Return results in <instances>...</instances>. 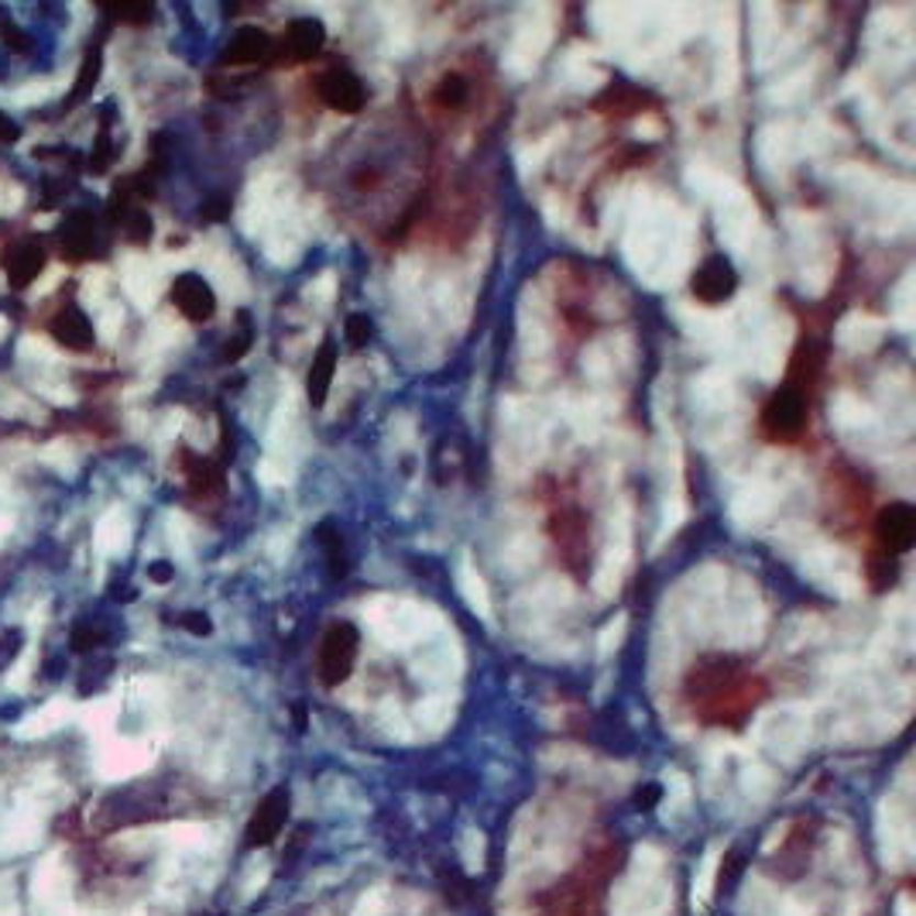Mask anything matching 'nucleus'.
Wrapping results in <instances>:
<instances>
[{
  "instance_id": "3",
  "label": "nucleus",
  "mask_w": 916,
  "mask_h": 916,
  "mask_svg": "<svg viewBox=\"0 0 916 916\" xmlns=\"http://www.w3.org/2000/svg\"><path fill=\"white\" fill-rule=\"evenodd\" d=\"M807 409H810L807 395H799L790 385H780L776 391L765 398V406H762V416H759L762 433L772 443H796L799 437H804L807 419H810Z\"/></svg>"
},
{
  "instance_id": "8",
  "label": "nucleus",
  "mask_w": 916,
  "mask_h": 916,
  "mask_svg": "<svg viewBox=\"0 0 916 916\" xmlns=\"http://www.w3.org/2000/svg\"><path fill=\"white\" fill-rule=\"evenodd\" d=\"M738 289V275L735 265L725 254H714L691 275V296L704 306H721L725 299H731Z\"/></svg>"
},
{
  "instance_id": "18",
  "label": "nucleus",
  "mask_w": 916,
  "mask_h": 916,
  "mask_svg": "<svg viewBox=\"0 0 916 916\" xmlns=\"http://www.w3.org/2000/svg\"><path fill=\"white\" fill-rule=\"evenodd\" d=\"M820 364H824V351L817 347L810 336H804V340L796 343V351H793L786 385L796 388L799 395H807L817 385V378H820Z\"/></svg>"
},
{
  "instance_id": "1",
  "label": "nucleus",
  "mask_w": 916,
  "mask_h": 916,
  "mask_svg": "<svg viewBox=\"0 0 916 916\" xmlns=\"http://www.w3.org/2000/svg\"><path fill=\"white\" fill-rule=\"evenodd\" d=\"M765 697H769L765 680L749 670H738L731 680H725L718 686V691H710L700 704H694V714L704 725L741 728Z\"/></svg>"
},
{
  "instance_id": "12",
  "label": "nucleus",
  "mask_w": 916,
  "mask_h": 916,
  "mask_svg": "<svg viewBox=\"0 0 916 916\" xmlns=\"http://www.w3.org/2000/svg\"><path fill=\"white\" fill-rule=\"evenodd\" d=\"M45 268V247L38 241H14L4 251V272L14 293H24Z\"/></svg>"
},
{
  "instance_id": "27",
  "label": "nucleus",
  "mask_w": 916,
  "mask_h": 916,
  "mask_svg": "<svg viewBox=\"0 0 916 916\" xmlns=\"http://www.w3.org/2000/svg\"><path fill=\"white\" fill-rule=\"evenodd\" d=\"M320 539L327 542V556H330V570H333V577H336V581H343V574H347V563H343V539H340V536H333V529H330V526H323V529H320Z\"/></svg>"
},
{
  "instance_id": "13",
  "label": "nucleus",
  "mask_w": 916,
  "mask_h": 916,
  "mask_svg": "<svg viewBox=\"0 0 916 916\" xmlns=\"http://www.w3.org/2000/svg\"><path fill=\"white\" fill-rule=\"evenodd\" d=\"M48 333H52L55 343H63L66 351H76V354L93 351V343H97L93 323L79 306H66V309L55 312L52 323H48Z\"/></svg>"
},
{
  "instance_id": "37",
  "label": "nucleus",
  "mask_w": 916,
  "mask_h": 916,
  "mask_svg": "<svg viewBox=\"0 0 916 916\" xmlns=\"http://www.w3.org/2000/svg\"><path fill=\"white\" fill-rule=\"evenodd\" d=\"M0 35H4V42H8L11 48H18V52H24V48H27V38L14 32V24H4V27H0Z\"/></svg>"
},
{
  "instance_id": "14",
  "label": "nucleus",
  "mask_w": 916,
  "mask_h": 916,
  "mask_svg": "<svg viewBox=\"0 0 916 916\" xmlns=\"http://www.w3.org/2000/svg\"><path fill=\"white\" fill-rule=\"evenodd\" d=\"M275 55V38L265 32V27H241V32L231 38V45L223 48V66H257L268 63Z\"/></svg>"
},
{
  "instance_id": "20",
  "label": "nucleus",
  "mask_w": 916,
  "mask_h": 916,
  "mask_svg": "<svg viewBox=\"0 0 916 916\" xmlns=\"http://www.w3.org/2000/svg\"><path fill=\"white\" fill-rule=\"evenodd\" d=\"M186 477H189L192 495H199V498H207L223 488V471L213 461H203V456H189Z\"/></svg>"
},
{
  "instance_id": "29",
  "label": "nucleus",
  "mask_w": 916,
  "mask_h": 916,
  "mask_svg": "<svg viewBox=\"0 0 916 916\" xmlns=\"http://www.w3.org/2000/svg\"><path fill=\"white\" fill-rule=\"evenodd\" d=\"M179 625L186 628V632H192V636H210V632H213V621H210L203 611H186V615L179 618Z\"/></svg>"
},
{
  "instance_id": "5",
  "label": "nucleus",
  "mask_w": 916,
  "mask_h": 916,
  "mask_svg": "<svg viewBox=\"0 0 916 916\" xmlns=\"http://www.w3.org/2000/svg\"><path fill=\"white\" fill-rule=\"evenodd\" d=\"M289 807H293L289 790L275 786L251 814V820L244 827V848H268L285 831V824H289Z\"/></svg>"
},
{
  "instance_id": "21",
  "label": "nucleus",
  "mask_w": 916,
  "mask_h": 916,
  "mask_svg": "<svg viewBox=\"0 0 916 916\" xmlns=\"http://www.w3.org/2000/svg\"><path fill=\"white\" fill-rule=\"evenodd\" d=\"M100 69H103L100 48L86 52V59H82V66H79V76H76V86H73V93H69V100H66V110L76 107V103H82L86 97L93 93V86H97V79H100Z\"/></svg>"
},
{
  "instance_id": "33",
  "label": "nucleus",
  "mask_w": 916,
  "mask_h": 916,
  "mask_svg": "<svg viewBox=\"0 0 916 916\" xmlns=\"http://www.w3.org/2000/svg\"><path fill=\"white\" fill-rule=\"evenodd\" d=\"M227 213H231V203H227V199H213V203L203 207V220H210V223H220Z\"/></svg>"
},
{
  "instance_id": "30",
  "label": "nucleus",
  "mask_w": 916,
  "mask_h": 916,
  "mask_svg": "<svg viewBox=\"0 0 916 916\" xmlns=\"http://www.w3.org/2000/svg\"><path fill=\"white\" fill-rule=\"evenodd\" d=\"M251 340H254V336H251V330L244 327V330H241L231 343H227L220 357H223V361H241V357L247 354V347H251Z\"/></svg>"
},
{
  "instance_id": "26",
  "label": "nucleus",
  "mask_w": 916,
  "mask_h": 916,
  "mask_svg": "<svg viewBox=\"0 0 916 916\" xmlns=\"http://www.w3.org/2000/svg\"><path fill=\"white\" fill-rule=\"evenodd\" d=\"M375 336V323H371L367 312H351L347 317V343L351 347H367V340Z\"/></svg>"
},
{
  "instance_id": "24",
  "label": "nucleus",
  "mask_w": 916,
  "mask_h": 916,
  "mask_svg": "<svg viewBox=\"0 0 916 916\" xmlns=\"http://www.w3.org/2000/svg\"><path fill=\"white\" fill-rule=\"evenodd\" d=\"M124 234H128V241L131 244H148L152 241V234H155V227H152V217L141 210V207H131L128 213H124Z\"/></svg>"
},
{
  "instance_id": "34",
  "label": "nucleus",
  "mask_w": 916,
  "mask_h": 916,
  "mask_svg": "<svg viewBox=\"0 0 916 916\" xmlns=\"http://www.w3.org/2000/svg\"><path fill=\"white\" fill-rule=\"evenodd\" d=\"M172 574H176V570H172V563H165V560H158V563L148 566V577H152L155 584H168Z\"/></svg>"
},
{
  "instance_id": "16",
  "label": "nucleus",
  "mask_w": 916,
  "mask_h": 916,
  "mask_svg": "<svg viewBox=\"0 0 916 916\" xmlns=\"http://www.w3.org/2000/svg\"><path fill=\"white\" fill-rule=\"evenodd\" d=\"M810 848H814V835H807L804 827L783 841V848L776 851V862H772V875L780 879H799L810 869Z\"/></svg>"
},
{
  "instance_id": "31",
  "label": "nucleus",
  "mask_w": 916,
  "mask_h": 916,
  "mask_svg": "<svg viewBox=\"0 0 916 916\" xmlns=\"http://www.w3.org/2000/svg\"><path fill=\"white\" fill-rule=\"evenodd\" d=\"M97 642H100V636L93 632L90 625H76V628H73V642H69L73 652H90Z\"/></svg>"
},
{
  "instance_id": "2",
  "label": "nucleus",
  "mask_w": 916,
  "mask_h": 916,
  "mask_svg": "<svg viewBox=\"0 0 916 916\" xmlns=\"http://www.w3.org/2000/svg\"><path fill=\"white\" fill-rule=\"evenodd\" d=\"M550 539L563 570H570L577 581L591 574V519L577 505H563L550 515Z\"/></svg>"
},
{
  "instance_id": "22",
  "label": "nucleus",
  "mask_w": 916,
  "mask_h": 916,
  "mask_svg": "<svg viewBox=\"0 0 916 916\" xmlns=\"http://www.w3.org/2000/svg\"><path fill=\"white\" fill-rule=\"evenodd\" d=\"M467 97H471V82L461 73H446L433 90V103L440 110H461L467 103Z\"/></svg>"
},
{
  "instance_id": "36",
  "label": "nucleus",
  "mask_w": 916,
  "mask_h": 916,
  "mask_svg": "<svg viewBox=\"0 0 916 916\" xmlns=\"http://www.w3.org/2000/svg\"><path fill=\"white\" fill-rule=\"evenodd\" d=\"M18 137H21V128L11 118L0 113V141H8V145H11V141H18Z\"/></svg>"
},
{
  "instance_id": "7",
  "label": "nucleus",
  "mask_w": 916,
  "mask_h": 916,
  "mask_svg": "<svg viewBox=\"0 0 916 916\" xmlns=\"http://www.w3.org/2000/svg\"><path fill=\"white\" fill-rule=\"evenodd\" d=\"M165 807L162 799L145 793V790H121L103 799V810H100V824L103 827H128V824H145L162 817Z\"/></svg>"
},
{
  "instance_id": "17",
  "label": "nucleus",
  "mask_w": 916,
  "mask_h": 916,
  "mask_svg": "<svg viewBox=\"0 0 916 916\" xmlns=\"http://www.w3.org/2000/svg\"><path fill=\"white\" fill-rule=\"evenodd\" d=\"M333 375H336V343L333 340H323L320 343V351L317 357H312L309 364V375H306V391H309V402L323 409L327 406V398H330V385H333Z\"/></svg>"
},
{
  "instance_id": "15",
  "label": "nucleus",
  "mask_w": 916,
  "mask_h": 916,
  "mask_svg": "<svg viewBox=\"0 0 916 916\" xmlns=\"http://www.w3.org/2000/svg\"><path fill=\"white\" fill-rule=\"evenodd\" d=\"M59 241H63V254L69 257V262H82V257H90L93 247H97V223H93V213H69L66 223H63V231H59Z\"/></svg>"
},
{
  "instance_id": "9",
  "label": "nucleus",
  "mask_w": 916,
  "mask_h": 916,
  "mask_svg": "<svg viewBox=\"0 0 916 916\" xmlns=\"http://www.w3.org/2000/svg\"><path fill=\"white\" fill-rule=\"evenodd\" d=\"M327 45V27L317 18H299L275 42V63H309Z\"/></svg>"
},
{
  "instance_id": "6",
  "label": "nucleus",
  "mask_w": 916,
  "mask_h": 916,
  "mask_svg": "<svg viewBox=\"0 0 916 916\" xmlns=\"http://www.w3.org/2000/svg\"><path fill=\"white\" fill-rule=\"evenodd\" d=\"M916 542V511L906 501H890L875 515V550L885 556H903Z\"/></svg>"
},
{
  "instance_id": "10",
  "label": "nucleus",
  "mask_w": 916,
  "mask_h": 916,
  "mask_svg": "<svg viewBox=\"0 0 916 916\" xmlns=\"http://www.w3.org/2000/svg\"><path fill=\"white\" fill-rule=\"evenodd\" d=\"M172 306H176L189 323H207L217 312V296L210 289L207 278H199L192 272H183L176 282H172Z\"/></svg>"
},
{
  "instance_id": "28",
  "label": "nucleus",
  "mask_w": 916,
  "mask_h": 916,
  "mask_svg": "<svg viewBox=\"0 0 916 916\" xmlns=\"http://www.w3.org/2000/svg\"><path fill=\"white\" fill-rule=\"evenodd\" d=\"M110 14L118 21H128V24H148L155 11L148 4H121V8H110Z\"/></svg>"
},
{
  "instance_id": "32",
  "label": "nucleus",
  "mask_w": 916,
  "mask_h": 916,
  "mask_svg": "<svg viewBox=\"0 0 916 916\" xmlns=\"http://www.w3.org/2000/svg\"><path fill=\"white\" fill-rule=\"evenodd\" d=\"M18 649H21V636L14 632V628H11V632H4V636H0V670H4V666H8V663L14 660V655H18Z\"/></svg>"
},
{
  "instance_id": "11",
  "label": "nucleus",
  "mask_w": 916,
  "mask_h": 916,
  "mask_svg": "<svg viewBox=\"0 0 916 916\" xmlns=\"http://www.w3.org/2000/svg\"><path fill=\"white\" fill-rule=\"evenodd\" d=\"M317 93L336 113H361L364 103H367L364 82L351 69H330V73H323L320 82H317Z\"/></svg>"
},
{
  "instance_id": "25",
  "label": "nucleus",
  "mask_w": 916,
  "mask_h": 916,
  "mask_svg": "<svg viewBox=\"0 0 916 916\" xmlns=\"http://www.w3.org/2000/svg\"><path fill=\"white\" fill-rule=\"evenodd\" d=\"M741 872H746V854H741V851H728L725 862H721V869H718V896H728V893L735 890L738 879H741Z\"/></svg>"
},
{
  "instance_id": "4",
  "label": "nucleus",
  "mask_w": 916,
  "mask_h": 916,
  "mask_svg": "<svg viewBox=\"0 0 916 916\" xmlns=\"http://www.w3.org/2000/svg\"><path fill=\"white\" fill-rule=\"evenodd\" d=\"M357 649H361V636L351 621H336L327 628V636L320 642V680L323 686H340L357 666Z\"/></svg>"
},
{
  "instance_id": "35",
  "label": "nucleus",
  "mask_w": 916,
  "mask_h": 916,
  "mask_svg": "<svg viewBox=\"0 0 916 916\" xmlns=\"http://www.w3.org/2000/svg\"><path fill=\"white\" fill-rule=\"evenodd\" d=\"M655 799H660V786H645V790L636 793V807H639V810H649V807L655 804Z\"/></svg>"
},
{
  "instance_id": "23",
  "label": "nucleus",
  "mask_w": 916,
  "mask_h": 916,
  "mask_svg": "<svg viewBox=\"0 0 916 916\" xmlns=\"http://www.w3.org/2000/svg\"><path fill=\"white\" fill-rule=\"evenodd\" d=\"M896 577H900V563H896V556H885V553H872L869 556V584H872V591H890L893 584H896Z\"/></svg>"
},
{
  "instance_id": "19",
  "label": "nucleus",
  "mask_w": 916,
  "mask_h": 916,
  "mask_svg": "<svg viewBox=\"0 0 916 916\" xmlns=\"http://www.w3.org/2000/svg\"><path fill=\"white\" fill-rule=\"evenodd\" d=\"M649 103H655L645 90L639 86H628V82H611L605 93L594 97V110L597 113H618V118H628V113H639Z\"/></svg>"
}]
</instances>
